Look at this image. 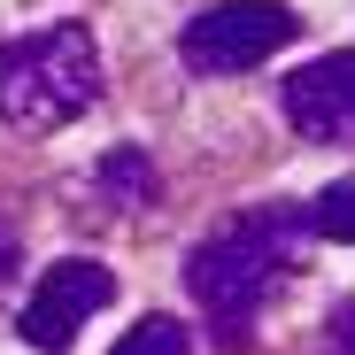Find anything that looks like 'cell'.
I'll list each match as a JSON object with an SVG mask.
<instances>
[{
    "instance_id": "cell-10",
    "label": "cell",
    "mask_w": 355,
    "mask_h": 355,
    "mask_svg": "<svg viewBox=\"0 0 355 355\" xmlns=\"http://www.w3.org/2000/svg\"><path fill=\"white\" fill-rule=\"evenodd\" d=\"M8 270H16V255H8V248H0V278H8Z\"/></svg>"
},
{
    "instance_id": "cell-5",
    "label": "cell",
    "mask_w": 355,
    "mask_h": 355,
    "mask_svg": "<svg viewBox=\"0 0 355 355\" xmlns=\"http://www.w3.org/2000/svg\"><path fill=\"white\" fill-rule=\"evenodd\" d=\"M286 124L302 139H355V46L286 78Z\"/></svg>"
},
{
    "instance_id": "cell-3",
    "label": "cell",
    "mask_w": 355,
    "mask_h": 355,
    "mask_svg": "<svg viewBox=\"0 0 355 355\" xmlns=\"http://www.w3.org/2000/svg\"><path fill=\"white\" fill-rule=\"evenodd\" d=\"M293 39H302V16H293L286 0H216V8H201L178 31V54H186L193 78H232V70L270 62Z\"/></svg>"
},
{
    "instance_id": "cell-1",
    "label": "cell",
    "mask_w": 355,
    "mask_h": 355,
    "mask_svg": "<svg viewBox=\"0 0 355 355\" xmlns=\"http://www.w3.org/2000/svg\"><path fill=\"white\" fill-rule=\"evenodd\" d=\"M302 240V209H255L240 224H224L216 240L186 248V293L209 309L216 340L240 347L255 309L270 302V286L286 278V248Z\"/></svg>"
},
{
    "instance_id": "cell-4",
    "label": "cell",
    "mask_w": 355,
    "mask_h": 355,
    "mask_svg": "<svg viewBox=\"0 0 355 355\" xmlns=\"http://www.w3.org/2000/svg\"><path fill=\"white\" fill-rule=\"evenodd\" d=\"M116 302V278H108V263H85V255H70V263H54L46 278H39V293L24 302V340L31 347H70L78 340V324L85 317H101Z\"/></svg>"
},
{
    "instance_id": "cell-7",
    "label": "cell",
    "mask_w": 355,
    "mask_h": 355,
    "mask_svg": "<svg viewBox=\"0 0 355 355\" xmlns=\"http://www.w3.org/2000/svg\"><path fill=\"white\" fill-rule=\"evenodd\" d=\"M302 232H317V240H340V248H355V170L347 178H332V186L302 209Z\"/></svg>"
},
{
    "instance_id": "cell-11",
    "label": "cell",
    "mask_w": 355,
    "mask_h": 355,
    "mask_svg": "<svg viewBox=\"0 0 355 355\" xmlns=\"http://www.w3.org/2000/svg\"><path fill=\"white\" fill-rule=\"evenodd\" d=\"M332 355H347V347H332Z\"/></svg>"
},
{
    "instance_id": "cell-6",
    "label": "cell",
    "mask_w": 355,
    "mask_h": 355,
    "mask_svg": "<svg viewBox=\"0 0 355 355\" xmlns=\"http://www.w3.org/2000/svg\"><path fill=\"white\" fill-rule=\"evenodd\" d=\"M93 186H101V193H108L116 209H147V201L162 193V178H155V162H147L139 147H116V155H101Z\"/></svg>"
},
{
    "instance_id": "cell-9",
    "label": "cell",
    "mask_w": 355,
    "mask_h": 355,
    "mask_svg": "<svg viewBox=\"0 0 355 355\" xmlns=\"http://www.w3.org/2000/svg\"><path fill=\"white\" fill-rule=\"evenodd\" d=\"M332 347H347V355H355V302H347V309L332 317Z\"/></svg>"
},
{
    "instance_id": "cell-8",
    "label": "cell",
    "mask_w": 355,
    "mask_h": 355,
    "mask_svg": "<svg viewBox=\"0 0 355 355\" xmlns=\"http://www.w3.org/2000/svg\"><path fill=\"white\" fill-rule=\"evenodd\" d=\"M108 355H193V340H186V324H178V317H139Z\"/></svg>"
},
{
    "instance_id": "cell-2",
    "label": "cell",
    "mask_w": 355,
    "mask_h": 355,
    "mask_svg": "<svg viewBox=\"0 0 355 355\" xmlns=\"http://www.w3.org/2000/svg\"><path fill=\"white\" fill-rule=\"evenodd\" d=\"M101 101V46L85 24H46L0 46V124L62 132Z\"/></svg>"
}]
</instances>
